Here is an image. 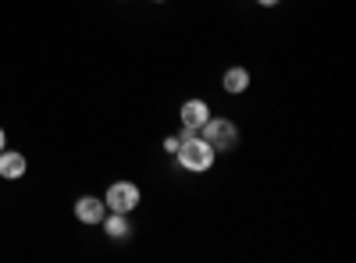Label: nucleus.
<instances>
[{
    "mask_svg": "<svg viewBox=\"0 0 356 263\" xmlns=\"http://www.w3.org/2000/svg\"><path fill=\"white\" fill-rule=\"evenodd\" d=\"M182 142H178V150H175V160L182 164L186 171H193V174H200V171H211L214 167V150L203 142V135L200 132H189V128H182V135H178Z\"/></svg>",
    "mask_w": 356,
    "mask_h": 263,
    "instance_id": "f257e3e1",
    "label": "nucleus"
},
{
    "mask_svg": "<svg viewBox=\"0 0 356 263\" xmlns=\"http://www.w3.org/2000/svg\"><path fill=\"white\" fill-rule=\"evenodd\" d=\"M200 135H203V142L211 146L214 153H228L232 146L239 142V132H235V125L228 118H207L203 128H200Z\"/></svg>",
    "mask_w": 356,
    "mask_h": 263,
    "instance_id": "f03ea898",
    "label": "nucleus"
},
{
    "mask_svg": "<svg viewBox=\"0 0 356 263\" xmlns=\"http://www.w3.org/2000/svg\"><path fill=\"white\" fill-rule=\"evenodd\" d=\"M139 199H143V192L132 185V182H114L111 189H107V210H114V214H132L136 207H139Z\"/></svg>",
    "mask_w": 356,
    "mask_h": 263,
    "instance_id": "7ed1b4c3",
    "label": "nucleus"
},
{
    "mask_svg": "<svg viewBox=\"0 0 356 263\" xmlns=\"http://www.w3.org/2000/svg\"><path fill=\"white\" fill-rule=\"evenodd\" d=\"M104 214H107V203H104V199H97V196L75 199V217H79L82 224H100Z\"/></svg>",
    "mask_w": 356,
    "mask_h": 263,
    "instance_id": "20e7f679",
    "label": "nucleus"
},
{
    "mask_svg": "<svg viewBox=\"0 0 356 263\" xmlns=\"http://www.w3.org/2000/svg\"><path fill=\"white\" fill-rule=\"evenodd\" d=\"M178 114H182V128H189V132H200V128H203V121L211 118V107H207L203 100H186Z\"/></svg>",
    "mask_w": 356,
    "mask_h": 263,
    "instance_id": "39448f33",
    "label": "nucleus"
},
{
    "mask_svg": "<svg viewBox=\"0 0 356 263\" xmlns=\"http://www.w3.org/2000/svg\"><path fill=\"white\" fill-rule=\"evenodd\" d=\"M104 231H107V239H114V242H125L129 235H132V224H129V214H114L111 210V217L104 214Z\"/></svg>",
    "mask_w": 356,
    "mask_h": 263,
    "instance_id": "423d86ee",
    "label": "nucleus"
},
{
    "mask_svg": "<svg viewBox=\"0 0 356 263\" xmlns=\"http://www.w3.org/2000/svg\"><path fill=\"white\" fill-rule=\"evenodd\" d=\"M25 171H29V160H25L22 153H8V150H0V178L15 182V178H22Z\"/></svg>",
    "mask_w": 356,
    "mask_h": 263,
    "instance_id": "0eeeda50",
    "label": "nucleus"
},
{
    "mask_svg": "<svg viewBox=\"0 0 356 263\" xmlns=\"http://www.w3.org/2000/svg\"><path fill=\"white\" fill-rule=\"evenodd\" d=\"M221 85H225L228 93H246L250 90V71L246 68H228L225 78H221Z\"/></svg>",
    "mask_w": 356,
    "mask_h": 263,
    "instance_id": "6e6552de",
    "label": "nucleus"
},
{
    "mask_svg": "<svg viewBox=\"0 0 356 263\" xmlns=\"http://www.w3.org/2000/svg\"><path fill=\"white\" fill-rule=\"evenodd\" d=\"M178 142H182L178 135H168V139H164V153H175V150H178Z\"/></svg>",
    "mask_w": 356,
    "mask_h": 263,
    "instance_id": "1a4fd4ad",
    "label": "nucleus"
},
{
    "mask_svg": "<svg viewBox=\"0 0 356 263\" xmlns=\"http://www.w3.org/2000/svg\"><path fill=\"white\" fill-rule=\"evenodd\" d=\"M260 4H264V8H275V4H282V0H260Z\"/></svg>",
    "mask_w": 356,
    "mask_h": 263,
    "instance_id": "9d476101",
    "label": "nucleus"
},
{
    "mask_svg": "<svg viewBox=\"0 0 356 263\" xmlns=\"http://www.w3.org/2000/svg\"><path fill=\"white\" fill-rule=\"evenodd\" d=\"M0 150H4V128H0Z\"/></svg>",
    "mask_w": 356,
    "mask_h": 263,
    "instance_id": "9b49d317",
    "label": "nucleus"
}]
</instances>
